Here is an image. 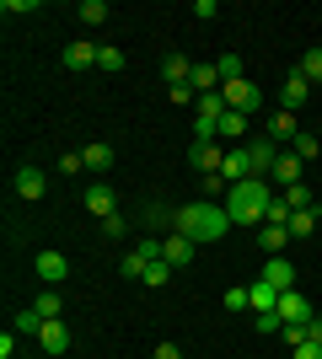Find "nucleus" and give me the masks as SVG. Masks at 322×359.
Returning a JSON list of instances; mask_svg holds the SVG:
<instances>
[{
	"label": "nucleus",
	"mask_w": 322,
	"mask_h": 359,
	"mask_svg": "<svg viewBox=\"0 0 322 359\" xmlns=\"http://www.w3.org/2000/svg\"><path fill=\"white\" fill-rule=\"evenodd\" d=\"M177 220V231H183L194 247L199 241H220L231 231V215H226V204H215V198H199V204H183V210L172 215Z\"/></svg>",
	"instance_id": "f257e3e1"
},
{
	"label": "nucleus",
	"mask_w": 322,
	"mask_h": 359,
	"mask_svg": "<svg viewBox=\"0 0 322 359\" xmlns=\"http://www.w3.org/2000/svg\"><path fill=\"white\" fill-rule=\"evenodd\" d=\"M269 204H274V188H269V177H247V182H236V188L226 194L231 225H263Z\"/></svg>",
	"instance_id": "f03ea898"
},
{
	"label": "nucleus",
	"mask_w": 322,
	"mask_h": 359,
	"mask_svg": "<svg viewBox=\"0 0 322 359\" xmlns=\"http://www.w3.org/2000/svg\"><path fill=\"white\" fill-rule=\"evenodd\" d=\"M220 97H226V113H242V118H253V113H258L263 107V86L258 81H231V86H220Z\"/></svg>",
	"instance_id": "7ed1b4c3"
},
{
	"label": "nucleus",
	"mask_w": 322,
	"mask_h": 359,
	"mask_svg": "<svg viewBox=\"0 0 322 359\" xmlns=\"http://www.w3.org/2000/svg\"><path fill=\"white\" fill-rule=\"evenodd\" d=\"M247 150V177H269V172H274V161H279V145L269 135L263 140H253V145H242Z\"/></svg>",
	"instance_id": "20e7f679"
},
{
	"label": "nucleus",
	"mask_w": 322,
	"mask_h": 359,
	"mask_svg": "<svg viewBox=\"0 0 322 359\" xmlns=\"http://www.w3.org/2000/svg\"><path fill=\"white\" fill-rule=\"evenodd\" d=\"M269 182H274V188H295V182H307V161H301L295 150H279V161H274V172H269Z\"/></svg>",
	"instance_id": "39448f33"
},
{
	"label": "nucleus",
	"mask_w": 322,
	"mask_h": 359,
	"mask_svg": "<svg viewBox=\"0 0 322 359\" xmlns=\"http://www.w3.org/2000/svg\"><path fill=\"white\" fill-rule=\"evenodd\" d=\"M32 273H38V279H43L48 290H60V279H65V273H70V263H65V252H54V247H43V252L32 257Z\"/></svg>",
	"instance_id": "423d86ee"
},
{
	"label": "nucleus",
	"mask_w": 322,
	"mask_h": 359,
	"mask_svg": "<svg viewBox=\"0 0 322 359\" xmlns=\"http://www.w3.org/2000/svg\"><path fill=\"white\" fill-rule=\"evenodd\" d=\"M307 102H311V81L301 70H290V75H285V86H279V107L295 113V107H307Z\"/></svg>",
	"instance_id": "0eeeda50"
},
{
	"label": "nucleus",
	"mask_w": 322,
	"mask_h": 359,
	"mask_svg": "<svg viewBox=\"0 0 322 359\" xmlns=\"http://www.w3.org/2000/svg\"><path fill=\"white\" fill-rule=\"evenodd\" d=\"M188 161L199 166L204 177H215V172H220V166H226V145H220V140H199V145L188 150Z\"/></svg>",
	"instance_id": "6e6552de"
},
{
	"label": "nucleus",
	"mask_w": 322,
	"mask_h": 359,
	"mask_svg": "<svg viewBox=\"0 0 322 359\" xmlns=\"http://www.w3.org/2000/svg\"><path fill=\"white\" fill-rule=\"evenodd\" d=\"M81 204H86V215H97V220L119 215V198H113V188H102V182H92V188L81 194Z\"/></svg>",
	"instance_id": "1a4fd4ad"
},
{
	"label": "nucleus",
	"mask_w": 322,
	"mask_h": 359,
	"mask_svg": "<svg viewBox=\"0 0 322 359\" xmlns=\"http://www.w3.org/2000/svg\"><path fill=\"white\" fill-rule=\"evenodd\" d=\"M274 311H279V322H311V300L301 295V290H285Z\"/></svg>",
	"instance_id": "9d476101"
},
{
	"label": "nucleus",
	"mask_w": 322,
	"mask_h": 359,
	"mask_svg": "<svg viewBox=\"0 0 322 359\" xmlns=\"http://www.w3.org/2000/svg\"><path fill=\"white\" fill-rule=\"evenodd\" d=\"M16 198H43V188H48V177H43V166H22L16 172Z\"/></svg>",
	"instance_id": "9b49d317"
},
{
	"label": "nucleus",
	"mask_w": 322,
	"mask_h": 359,
	"mask_svg": "<svg viewBox=\"0 0 322 359\" xmlns=\"http://www.w3.org/2000/svg\"><path fill=\"white\" fill-rule=\"evenodd\" d=\"M263 285H274L279 295H285V290H295V263H290V257H269V269H263Z\"/></svg>",
	"instance_id": "f8f14e48"
},
{
	"label": "nucleus",
	"mask_w": 322,
	"mask_h": 359,
	"mask_svg": "<svg viewBox=\"0 0 322 359\" xmlns=\"http://www.w3.org/2000/svg\"><path fill=\"white\" fill-rule=\"evenodd\" d=\"M161 257H167L172 269H188V257H194V241H188L183 231H172V236L161 241Z\"/></svg>",
	"instance_id": "ddd939ff"
},
{
	"label": "nucleus",
	"mask_w": 322,
	"mask_h": 359,
	"mask_svg": "<svg viewBox=\"0 0 322 359\" xmlns=\"http://www.w3.org/2000/svg\"><path fill=\"white\" fill-rule=\"evenodd\" d=\"M38 344H43V354H54V359H60L65 348H70V327H65V322H43Z\"/></svg>",
	"instance_id": "4468645a"
},
{
	"label": "nucleus",
	"mask_w": 322,
	"mask_h": 359,
	"mask_svg": "<svg viewBox=\"0 0 322 359\" xmlns=\"http://www.w3.org/2000/svg\"><path fill=\"white\" fill-rule=\"evenodd\" d=\"M247 306H253L258 316H269V311L279 306V290H274V285H263V279H258V285H247Z\"/></svg>",
	"instance_id": "2eb2a0df"
},
{
	"label": "nucleus",
	"mask_w": 322,
	"mask_h": 359,
	"mask_svg": "<svg viewBox=\"0 0 322 359\" xmlns=\"http://www.w3.org/2000/svg\"><path fill=\"white\" fill-rule=\"evenodd\" d=\"M285 241H290V231H285V225H263V231H258L263 257H285Z\"/></svg>",
	"instance_id": "dca6fc26"
},
{
	"label": "nucleus",
	"mask_w": 322,
	"mask_h": 359,
	"mask_svg": "<svg viewBox=\"0 0 322 359\" xmlns=\"http://www.w3.org/2000/svg\"><path fill=\"white\" fill-rule=\"evenodd\" d=\"M92 65H97V43H86V38H81V43L65 48V70H92Z\"/></svg>",
	"instance_id": "f3484780"
},
{
	"label": "nucleus",
	"mask_w": 322,
	"mask_h": 359,
	"mask_svg": "<svg viewBox=\"0 0 322 359\" xmlns=\"http://www.w3.org/2000/svg\"><path fill=\"white\" fill-rule=\"evenodd\" d=\"M220 177H226L231 188H236V182H247V150H242V145H231V150H226V166H220Z\"/></svg>",
	"instance_id": "a211bd4d"
},
{
	"label": "nucleus",
	"mask_w": 322,
	"mask_h": 359,
	"mask_svg": "<svg viewBox=\"0 0 322 359\" xmlns=\"http://www.w3.org/2000/svg\"><path fill=\"white\" fill-rule=\"evenodd\" d=\"M161 75H167V86H188L194 60H183V54H167V60H161Z\"/></svg>",
	"instance_id": "6ab92c4d"
},
{
	"label": "nucleus",
	"mask_w": 322,
	"mask_h": 359,
	"mask_svg": "<svg viewBox=\"0 0 322 359\" xmlns=\"http://www.w3.org/2000/svg\"><path fill=\"white\" fill-rule=\"evenodd\" d=\"M317 220H322L317 204H311V210H295V215H290V241H307L311 231H317Z\"/></svg>",
	"instance_id": "aec40b11"
},
{
	"label": "nucleus",
	"mask_w": 322,
	"mask_h": 359,
	"mask_svg": "<svg viewBox=\"0 0 322 359\" xmlns=\"http://www.w3.org/2000/svg\"><path fill=\"white\" fill-rule=\"evenodd\" d=\"M295 135H301V129H295V113H285V107H279L274 118H269V140L279 145V140H295Z\"/></svg>",
	"instance_id": "412c9836"
},
{
	"label": "nucleus",
	"mask_w": 322,
	"mask_h": 359,
	"mask_svg": "<svg viewBox=\"0 0 322 359\" xmlns=\"http://www.w3.org/2000/svg\"><path fill=\"white\" fill-rule=\"evenodd\" d=\"M290 150L301 156V161H322V140H317V135H307V129L290 140Z\"/></svg>",
	"instance_id": "4be33fe9"
},
{
	"label": "nucleus",
	"mask_w": 322,
	"mask_h": 359,
	"mask_svg": "<svg viewBox=\"0 0 322 359\" xmlns=\"http://www.w3.org/2000/svg\"><path fill=\"white\" fill-rule=\"evenodd\" d=\"M215 75H220V86L242 81V54H220V60H215Z\"/></svg>",
	"instance_id": "5701e85b"
},
{
	"label": "nucleus",
	"mask_w": 322,
	"mask_h": 359,
	"mask_svg": "<svg viewBox=\"0 0 322 359\" xmlns=\"http://www.w3.org/2000/svg\"><path fill=\"white\" fill-rule=\"evenodd\" d=\"M81 161L92 166V172H107V166H113V145H86V150H81Z\"/></svg>",
	"instance_id": "b1692460"
},
{
	"label": "nucleus",
	"mask_w": 322,
	"mask_h": 359,
	"mask_svg": "<svg viewBox=\"0 0 322 359\" xmlns=\"http://www.w3.org/2000/svg\"><path fill=\"white\" fill-rule=\"evenodd\" d=\"M32 311L43 316V322H60V290H43V295L32 300Z\"/></svg>",
	"instance_id": "393cba45"
},
{
	"label": "nucleus",
	"mask_w": 322,
	"mask_h": 359,
	"mask_svg": "<svg viewBox=\"0 0 322 359\" xmlns=\"http://www.w3.org/2000/svg\"><path fill=\"white\" fill-rule=\"evenodd\" d=\"M76 16L86 22V27H102V22H107V6H102V0H81Z\"/></svg>",
	"instance_id": "a878e982"
},
{
	"label": "nucleus",
	"mask_w": 322,
	"mask_h": 359,
	"mask_svg": "<svg viewBox=\"0 0 322 359\" xmlns=\"http://www.w3.org/2000/svg\"><path fill=\"white\" fill-rule=\"evenodd\" d=\"M172 273H177V269H172L167 257H156L151 269H145V279H140V285H151V290H161V285H167V279H172Z\"/></svg>",
	"instance_id": "bb28decb"
},
{
	"label": "nucleus",
	"mask_w": 322,
	"mask_h": 359,
	"mask_svg": "<svg viewBox=\"0 0 322 359\" xmlns=\"http://www.w3.org/2000/svg\"><path fill=\"white\" fill-rule=\"evenodd\" d=\"M123 65H129V60H123V48H113V43H102V48H97V70H107V75H113V70H123Z\"/></svg>",
	"instance_id": "cd10ccee"
},
{
	"label": "nucleus",
	"mask_w": 322,
	"mask_h": 359,
	"mask_svg": "<svg viewBox=\"0 0 322 359\" xmlns=\"http://www.w3.org/2000/svg\"><path fill=\"white\" fill-rule=\"evenodd\" d=\"M11 332H32V338H38V332H43V316H38V311L27 306L22 316H11Z\"/></svg>",
	"instance_id": "c85d7f7f"
},
{
	"label": "nucleus",
	"mask_w": 322,
	"mask_h": 359,
	"mask_svg": "<svg viewBox=\"0 0 322 359\" xmlns=\"http://www.w3.org/2000/svg\"><path fill=\"white\" fill-rule=\"evenodd\" d=\"M290 215H295V210H290V204H285V198L274 194V204H269V215H263V225H285V231H290Z\"/></svg>",
	"instance_id": "c756f323"
},
{
	"label": "nucleus",
	"mask_w": 322,
	"mask_h": 359,
	"mask_svg": "<svg viewBox=\"0 0 322 359\" xmlns=\"http://www.w3.org/2000/svg\"><path fill=\"white\" fill-rule=\"evenodd\" d=\"M279 198H285L290 210H311V188H307V182H295V188H285Z\"/></svg>",
	"instance_id": "7c9ffc66"
},
{
	"label": "nucleus",
	"mask_w": 322,
	"mask_h": 359,
	"mask_svg": "<svg viewBox=\"0 0 322 359\" xmlns=\"http://www.w3.org/2000/svg\"><path fill=\"white\" fill-rule=\"evenodd\" d=\"M145 269H151V263H145L140 252H123V263H119V273H123V279H145Z\"/></svg>",
	"instance_id": "2f4dec72"
},
{
	"label": "nucleus",
	"mask_w": 322,
	"mask_h": 359,
	"mask_svg": "<svg viewBox=\"0 0 322 359\" xmlns=\"http://www.w3.org/2000/svg\"><path fill=\"white\" fill-rule=\"evenodd\" d=\"M301 75H307V81H322V48H307V54H301Z\"/></svg>",
	"instance_id": "473e14b6"
},
{
	"label": "nucleus",
	"mask_w": 322,
	"mask_h": 359,
	"mask_svg": "<svg viewBox=\"0 0 322 359\" xmlns=\"http://www.w3.org/2000/svg\"><path fill=\"white\" fill-rule=\"evenodd\" d=\"M279 338H285L290 348H301V344H307V322H285V327H279Z\"/></svg>",
	"instance_id": "72a5a7b5"
},
{
	"label": "nucleus",
	"mask_w": 322,
	"mask_h": 359,
	"mask_svg": "<svg viewBox=\"0 0 322 359\" xmlns=\"http://www.w3.org/2000/svg\"><path fill=\"white\" fill-rule=\"evenodd\" d=\"M102 236H107V241L129 236V220H123V215H107V220H102Z\"/></svg>",
	"instance_id": "f704fd0d"
},
{
	"label": "nucleus",
	"mask_w": 322,
	"mask_h": 359,
	"mask_svg": "<svg viewBox=\"0 0 322 359\" xmlns=\"http://www.w3.org/2000/svg\"><path fill=\"white\" fill-rule=\"evenodd\" d=\"M167 97L177 107H199V91H194V86H167Z\"/></svg>",
	"instance_id": "c9c22d12"
},
{
	"label": "nucleus",
	"mask_w": 322,
	"mask_h": 359,
	"mask_svg": "<svg viewBox=\"0 0 322 359\" xmlns=\"http://www.w3.org/2000/svg\"><path fill=\"white\" fill-rule=\"evenodd\" d=\"M226 311H253V306H247V285H231L226 290Z\"/></svg>",
	"instance_id": "e433bc0d"
},
{
	"label": "nucleus",
	"mask_w": 322,
	"mask_h": 359,
	"mask_svg": "<svg viewBox=\"0 0 322 359\" xmlns=\"http://www.w3.org/2000/svg\"><path fill=\"white\" fill-rule=\"evenodd\" d=\"M253 327H258L263 338H269V332H279V327H285V322H279V311H269V316H253Z\"/></svg>",
	"instance_id": "4c0bfd02"
},
{
	"label": "nucleus",
	"mask_w": 322,
	"mask_h": 359,
	"mask_svg": "<svg viewBox=\"0 0 322 359\" xmlns=\"http://www.w3.org/2000/svg\"><path fill=\"white\" fill-rule=\"evenodd\" d=\"M0 11H6V16H27V11H38V0H6Z\"/></svg>",
	"instance_id": "58836bf2"
},
{
	"label": "nucleus",
	"mask_w": 322,
	"mask_h": 359,
	"mask_svg": "<svg viewBox=\"0 0 322 359\" xmlns=\"http://www.w3.org/2000/svg\"><path fill=\"white\" fill-rule=\"evenodd\" d=\"M290 359H322V344H301V348H290Z\"/></svg>",
	"instance_id": "ea45409f"
},
{
	"label": "nucleus",
	"mask_w": 322,
	"mask_h": 359,
	"mask_svg": "<svg viewBox=\"0 0 322 359\" xmlns=\"http://www.w3.org/2000/svg\"><path fill=\"white\" fill-rule=\"evenodd\" d=\"M194 16H204V22H210V16H220V6H215V0H194Z\"/></svg>",
	"instance_id": "a19ab883"
},
{
	"label": "nucleus",
	"mask_w": 322,
	"mask_h": 359,
	"mask_svg": "<svg viewBox=\"0 0 322 359\" xmlns=\"http://www.w3.org/2000/svg\"><path fill=\"white\" fill-rule=\"evenodd\" d=\"M81 166H86V161H81V156H60V172H65V177H76Z\"/></svg>",
	"instance_id": "79ce46f5"
},
{
	"label": "nucleus",
	"mask_w": 322,
	"mask_h": 359,
	"mask_svg": "<svg viewBox=\"0 0 322 359\" xmlns=\"http://www.w3.org/2000/svg\"><path fill=\"white\" fill-rule=\"evenodd\" d=\"M0 359H16V332H0Z\"/></svg>",
	"instance_id": "37998d69"
},
{
	"label": "nucleus",
	"mask_w": 322,
	"mask_h": 359,
	"mask_svg": "<svg viewBox=\"0 0 322 359\" xmlns=\"http://www.w3.org/2000/svg\"><path fill=\"white\" fill-rule=\"evenodd\" d=\"M151 359H183V348H177V344H156Z\"/></svg>",
	"instance_id": "c03bdc74"
},
{
	"label": "nucleus",
	"mask_w": 322,
	"mask_h": 359,
	"mask_svg": "<svg viewBox=\"0 0 322 359\" xmlns=\"http://www.w3.org/2000/svg\"><path fill=\"white\" fill-rule=\"evenodd\" d=\"M307 344H322V316H311V322H307Z\"/></svg>",
	"instance_id": "a18cd8bd"
}]
</instances>
